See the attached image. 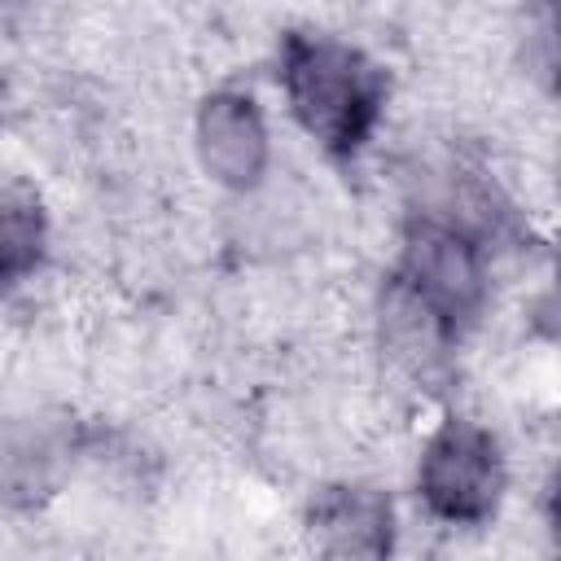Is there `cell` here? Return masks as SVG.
Wrapping results in <instances>:
<instances>
[{
    "label": "cell",
    "mask_w": 561,
    "mask_h": 561,
    "mask_svg": "<svg viewBox=\"0 0 561 561\" xmlns=\"http://www.w3.org/2000/svg\"><path fill=\"white\" fill-rule=\"evenodd\" d=\"M48 245L44 210L22 188H0V294L26 280Z\"/></svg>",
    "instance_id": "obj_6"
},
{
    "label": "cell",
    "mask_w": 561,
    "mask_h": 561,
    "mask_svg": "<svg viewBox=\"0 0 561 561\" xmlns=\"http://www.w3.org/2000/svg\"><path fill=\"white\" fill-rule=\"evenodd\" d=\"M311 539L329 557H386L394 543L390 500L373 486H329L307 513Z\"/></svg>",
    "instance_id": "obj_5"
},
{
    "label": "cell",
    "mask_w": 561,
    "mask_h": 561,
    "mask_svg": "<svg viewBox=\"0 0 561 561\" xmlns=\"http://www.w3.org/2000/svg\"><path fill=\"white\" fill-rule=\"evenodd\" d=\"M416 491L425 508L447 526H482L504 495V456L491 430L478 421H443L421 451Z\"/></svg>",
    "instance_id": "obj_3"
},
{
    "label": "cell",
    "mask_w": 561,
    "mask_h": 561,
    "mask_svg": "<svg viewBox=\"0 0 561 561\" xmlns=\"http://www.w3.org/2000/svg\"><path fill=\"white\" fill-rule=\"evenodd\" d=\"M202 167L228 188H254L267 171V127L245 92H210L197 110Z\"/></svg>",
    "instance_id": "obj_4"
},
{
    "label": "cell",
    "mask_w": 561,
    "mask_h": 561,
    "mask_svg": "<svg viewBox=\"0 0 561 561\" xmlns=\"http://www.w3.org/2000/svg\"><path fill=\"white\" fill-rule=\"evenodd\" d=\"M280 88L302 131L329 158H355L373 140L390 92L381 66L359 48L307 31H289L280 44Z\"/></svg>",
    "instance_id": "obj_1"
},
{
    "label": "cell",
    "mask_w": 561,
    "mask_h": 561,
    "mask_svg": "<svg viewBox=\"0 0 561 561\" xmlns=\"http://www.w3.org/2000/svg\"><path fill=\"white\" fill-rule=\"evenodd\" d=\"M394 289L416 311H425L447 342H456L486 307V263L478 232L434 210L412 219Z\"/></svg>",
    "instance_id": "obj_2"
}]
</instances>
